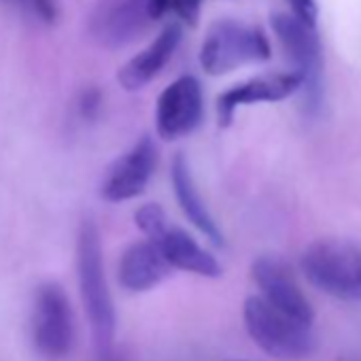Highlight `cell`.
<instances>
[{"label": "cell", "mask_w": 361, "mask_h": 361, "mask_svg": "<svg viewBox=\"0 0 361 361\" xmlns=\"http://www.w3.org/2000/svg\"><path fill=\"white\" fill-rule=\"evenodd\" d=\"M266 60H270V43L264 30L232 20L213 24L200 49V64L204 73L213 77L228 75L238 66Z\"/></svg>", "instance_id": "obj_5"}, {"label": "cell", "mask_w": 361, "mask_h": 361, "mask_svg": "<svg viewBox=\"0 0 361 361\" xmlns=\"http://www.w3.org/2000/svg\"><path fill=\"white\" fill-rule=\"evenodd\" d=\"M32 342L47 361H64L75 346V317L66 291L58 283L39 287L32 306Z\"/></svg>", "instance_id": "obj_6"}, {"label": "cell", "mask_w": 361, "mask_h": 361, "mask_svg": "<svg viewBox=\"0 0 361 361\" xmlns=\"http://www.w3.org/2000/svg\"><path fill=\"white\" fill-rule=\"evenodd\" d=\"M155 243L172 268L192 272V274H198L204 279L221 276V264L217 262V257L213 253H209L204 247H200L185 230L168 226L155 238Z\"/></svg>", "instance_id": "obj_15"}, {"label": "cell", "mask_w": 361, "mask_h": 361, "mask_svg": "<svg viewBox=\"0 0 361 361\" xmlns=\"http://www.w3.org/2000/svg\"><path fill=\"white\" fill-rule=\"evenodd\" d=\"M243 319L251 340L274 359L300 361L314 350L312 325H306L274 308L262 295L247 298Z\"/></svg>", "instance_id": "obj_2"}, {"label": "cell", "mask_w": 361, "mask_h": 361, "mask_svg": "<svg viewBox=\"0 0 361 361\" xmlns=\"http://www.w3.org/2000/svg\"><path fill=\"white\" fill-rule=\"evenodd\" d=\"M100 106H102V94L98 90H85L81 94V100H79V113L83 119H94L98 113H100Z\"/></svg>", "instance_id": "obj_20"}, {"label": "cell", "mask_w": 361, "mask_h": 361, "mask_svg": "<svg viewBox=\"0 0 361 361\" xmlns=\"http://www.w3.org/2000/svg\"><path fill=\"white\" fill-rule=\"evenodd\" d=\"M204 117V92L196 77L185 75L172 81L157 98L155 128L159 138L176 140L192 134Z\"/></svg>", "instance_id": "obj_8"}, {"label": "cell", "mask_w": 361, "mask_h": 361, "mask_svg": "<svg viewBox=\"0 0 361 361\" xmlns=\"http://www.w3.org/2000/svg\"><path fill=\"white\" fill-rule=\"evenodd\" d=\"M293 16L298 20H302L306 26H317V16H319V9H317V3L314 0H287Z\"/></svg>", "instance_id": "obj_19"}, {"label": "cell", "mask_w": 361, "mask_h": 361, "mask_svg": "<svg viewBox=\"0 0 361 361\" xmlns=\"http://www.w3.org/2000/svg\"><path fill=\"white\" fill-rule=\"evenodd\" d=\"M149 0H98L87 20V32L104 49L134 43L151 24Z\"/></svg>", "instance_id": "obj_7"}, {"label": "cell", "mask_w": 361, "mask_h": 361, "mask_svg": "<svg viewBox=\"0 0 361 361\" xmlns=\"http://www.w3.org/2000/svg\"><path fill=\"white\" fill-rule=\"evenodd\" d=\"M272 30L287 51L295 75L300 77L304 111L308 115H319L325 96V75L321 43L314 35V28L306 26L293 13H276L272 16Z\"/></svg>", "instance_id": "obj_4"}, {"label": "cell", "mask_w": 361, "mask_h": 361, "mask_svg": "<svg viewBox=\"0 0 361 361\" xmlns=\"http://www.w3.org/2000/svg\"><path fill=\"white\" fill-rule=\"evenodd\" d=\"M180 39H183L180 24L178 22L168 24L138 56H134L119 68L117 75L119 85L126 92H138L145 85H149L159 75V71L172 60V56L180 45Z\"/></svg>", "instance_id": "obj_12"}, {"label": "cell", "mask_w": 361, "mask_h": 361, "mask_svg": "<svg viewBox=\"0 0 361 361\" xmlns=\"http://www.w3.org/2000/svg\"><path fill=\"white\" fill-rule=\"evenodd\" d=\"M172 266L164 257L161 249L155 240H138L130 245L121 259H119V283L123 289L132 293H142L153 287H157L168 274Z\"/></svg>", "instance_id": "obj_13"}, {"label": "cell", "mask_w": 361, "mask_h": 361, "mask_svg": "<svg viewBox=\"0 0 361 361\" xmlns=\"http://www.w3.org/2000/svg\"><path fill=\"white\" fill-rule=\"evenodd\" d=\"M134 221H136V228L151 240H155L168 228V217L159 204H142L134 213Z\"/></svg>", "instance_id": "obj_17"}, {"label": "cell", "mask_w": 361, "mask_h": 361, "mask_svg": "<svg viewBox=\"0 0 361 361\" xmlns=\"http://www.w3.org/2000/svg\"><path fill=\"white\" fill-rule=\"evenodd\" d=\"M302 272L323 293L361 302V245L348 240H317L302 253Z\"/></svg>", "instance_id": "obj_3"}, {"label": "cell", "mask_w": 361, "mask_h": 361, "mask_svg": "<svg viewBox=\"0 0 361 361\" xmlns=\"http://www.w3.org/2000/svg\"><path fill=\"white\" fill-rule=\"evenodd\" d=\"M77 276L83 308L87 312L94 342L100 355L109 353L115 336V306L104 276L100 232L92 219H85L77 236Z\"/></svg>", "instance_id": "obj_1"}, {"label": "cell", "mask_w": 361, "mask_h": 361, "mask_svg": "<svg viewBox=\"0 0 361 361\" xmlns=\"http://www.w3.org/2000/svg\"><path fill=\"white\" fill-rule=\"evenodd\" d=\"M170 178H172V188H174V196H176V202L183 211V215L192 221V226L202 232L215 247H226V238H224V232L219 230L217 221L213 219L211 211L207 209L198 188H196V180H194V174H192V168L185 159L183 153H178L174 159H172V166H170Z\"/></svg>", "instance_id": "obj_14"}, {"label": "cell", "mask_w": 361, "mask_h": 361, "mask_svg": "<svg viewBox=\"0 0 361 361\" xmlns=\"http://www.w3.org/2000/svg\"><path fill=\"white\" fill-rule=\"evenodd\" d=\"M157 166V147L151 136H142L130 151L115 159L106 170L100 196L106 202H128L138 198L151 180Z\"/></svg>", "instance_id": "obj_9"}, {"label": "cell", "mask_w": 361, "mask_h": 361, "mask_svg": "<svg viewBox=\"0 0 361 361\" xmlns=\"http://www.w3.org/2000/svg\"><path fill=\"white\" fill-rule=\"evenodd\" d=\"M170 5H172V0H149V16L151 20H159L164 18L168 11H170Z\"/></svg>", "instance_id": "obj_21"}, {"label": "cell", "mask_w": 361, "mask_h": 361, "mask_svg": "<svg viewBox=\"0 0 361 361\" xmlns=\"http://www.w3.org/2000/svg\"><path fill=\"white\" fill-rule=\"evenodd\" d=\"M100 361H119V359H117V357H111V355H102Z\"/></svg>", "instance_id": "obj_22"}, {"label": "cell", "mask_w": 361, "mask_h": 361, "mask_svg": "<svg viewBox=\"0 0 361 361\" xmlns=\"http://www.w3.org/2000/svg\"><path fill=\"white\" fill-rule=\"evenodd\" d=\"M202 3H204V0H172L170 11H174V16L183 24L196 26L198 20H200Z\"/></svg>", "instance_id": "obj_18"}, {"label": "cell", "mask_w": 361, "mask_h": 361, "mask_svg": "<svg viewBox=\"0 0 361 361\" xmlns=\"http://www.w3.org/2000/svg\"><path fill=\"white\" fill-rule=\"evenodd\" d=\"M300 90V77L295 73H274L249 79L224 92L217 100L219 123L228 128L240 106L255 102H279Z\"/></svg>", "instance_id": "obj_11"}, {"label": "cell", "mask_w": 361, "mask_h": 361, "mask_svg": "<svg viewBox=\"0 0 361 361\" xmlns=\"http://www.w3.org/2000/svg\"><path fill=\"white\" fill-rule=\"evenodd\" d=\"M346 361H361V357H348Z\"/></svg>", "instance_id": "obj_23"}, {"label": "cell", "mask_w": 361, "mask_h": 361, "mask_svg": "<svg viewBox=\"0 0 361 361\" xmlns=\"http://www.w3.org/2000/svg\"><path fill=\"white\" fill-rule=\"evenodd\" d=\"M251 276L266 302L287 312L289 317L306 325H312L314 310L310 302L306 300V295L302 293L291 268L283 259L272 257V255L257 257L251 266Z\"/></svg>", "instance_id": "obj_10"}, {"label": "cell", "mask_w": 361, "mask_h": 361, "mask_svg": "<svg viewBox=\"0 0 361 361\" xmlns=\"http://www.w3.org/2000/svg\"><path fill=\"white\" fill-rule=\"evenodd\" d=\"M3 5H11L20 11H24L28 18L41 22V24H56L58 20V0H0Z\"/></svg>", "instance_id": "obj_16"}]
</instances>
